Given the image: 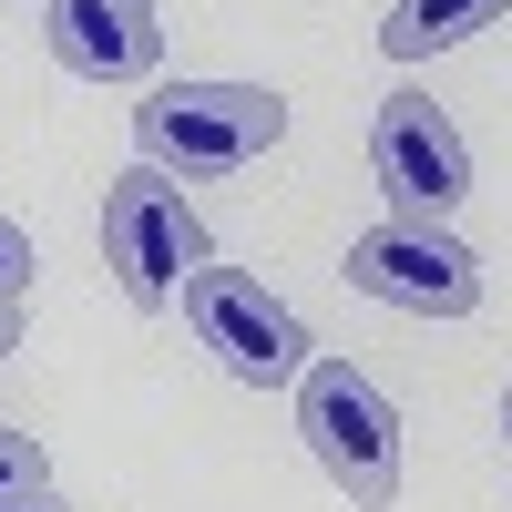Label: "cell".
<instances>
[{"instance_id": "cell-1", "label": "cell", "mask_w": 512, "mask_h": 512, "mask_svg": "<svg viewBox=\"0 0 512 512\" xmlns=\"http://www.w3.org/2000/svg\"><path fill=\"white\" fill-rule=\"evenodd\" d=\"M287 144V103L267 82H154L134 103V154L154 175H246Z\"/></svg>"}, {"instance_id": "cell-2", "label": "cell", "mask_w": 512, "mask_h": 512, "mask_svg": "<svg viewBox=\"0 0 512 512\" xmlns=\"http://www.w3.org/2000/svg\"><path fill=\"white\" fill-rule=\"evenodd\" d=\"M103 267H113V287L134 297V308H175L185 277L216 267V236H205V216L185 205L175 175L123 164V175L103 185Z\"/></svg>"}, {"instance_id": "cell-3", "label": "cell", "mask_w": 512, "mask_h": 512, "mask_svg": "<svg viewBox=\"0 0 512 512\" xmlns=\"http://www.w3.org/2000/svg\"><path fill=\"white\" fill-rule=\"evenodd\" d=\"M297 431H308V461L349 492V502H390L400 492V410L359 359H308L297 379Z\"/></svg>"}, {"instance_id": "cell-4", "label": "cell", "mask_w": 512, "mask_h": 512, "mask_svg": "<svg viewBox=\"0 0 512 512\" xmlns=\"http://www.w3.org/2000/svg\"><path fill=\"white\" fill-rule=\"evenodd\" d=\"M185 318H195L205 349H216V369L246 379V390H287V379H308V359H318L308 318H297L287 297H267V277H246V267H195L185 277Z\"/></svg>"}, {"instance_id": "cell-5", "label": "cell", "mask_w": 512, "mask_h": 512, "mask_svg": "<svg viewBox=\"0 0 512 512\" xmlns=\"http://www.w3.org/2000/svg\"><path fill=\"white\" fill-rule=\"evenodd\" d=\"M369 164H379V195H390L400 226H451L461 195H472V144L431 93H390L369 113Z\"/></svg>"}, {"instance_id": "cell-6", "label": "cell", "mask_w": 512, "mask_h": 512, "mask_svg": "<svg viewBox=\"0 0 512 512\" xmlns=\"http://www.w3.org/2000/svg\"><path fill=\"white\" fill-rule=\"evenodd\" d=\"M349 287L379 297V308H410V318H472L482 308V256L461 246L451 226H369L349 236Z\"/></svg>"}, {"instance_id": "cell-7", "label": "cell", "mask_w": 512, "mask_h": 512, "mask_svg": "<svg viewBox=\"0 0 512 512\" xmlns=\"http://www.w3.org/2000/svg\"><path fill=\"white\" fill-rule=\"evenodd\" d=\"M41 41H52V62L82 72V82H154V62H164L154 0H52V11H41Z\"/></svg>"}, {"instance_id": "cell-8", "label": "cell", "mask_w": 512, "mask_h": 512, "mask_svg": "<svg viewBox=\"0 0 512 512\" xmlns=\"http://www.w3.org/2000/svg\"><path fill=\"white\" fill-rule=\"evenodd\" d=\"M512 0H390V21H379V52L390 62H431V52H461L472 31H492Z\"/></svg>"}, {"instance_id": "cell-9", "label": "cell", "mask_w": 512, "mask_h": 512, "mask_svg": "<svg viewBox=\"0 0 512 512\" xmlns=\"http://www.w3.org/2000/svg\"><path fill=\"white\" fill-rule=\"evenodd\" d=\"M21 492H52V451H41V431L0 420V512H11Z\"/></svg>"}, {"instance_id": "cell-10", "label": "cell", "mask_w": 512, "mask_h": 512, "mask_svg": "<svg viewBox=\"0 0 512 512\" xmlns=\"http://www.w3.org/2000/svg\"><path fill=\"white\" fill-rule=\"evenodd\" d=\"M0 297H31V236H21V216H0Z\"/></svg>"}, {"instance_id": "cell-11", "label": "cell", "mask_w": 512, "mask_h": 512, "mask_svg": "<svg viewBox=\"0 0 512 512\" xmlns=\"http://www.w3.org/2000/svg\"><path fill=\"white\" fill-rule=\"evenodd\" d=\"M11 349H21V297H0V369H11Z\"/></svg>"}, {"instance_id": "cell-12", "label": "cell", "mask_w": 512, "mask_h": 512, "mask_svg": "<svg viewBox=\"0 0 512 512\" xmlns=\"http://www.w3.org/2000/svg\"><path fill=\"white\" fill-rule=\"evenodd\" d=\"M11 512H72V502H62V492H21Z\"/></svg>"}, {"instance_id": "cell-13", "label": "cell", "mask_w": 512, "mask_h": 512, "mask_svg": "<svg viewBox=\"0 0 512 512\" xmlns=\"http://www.w3.org/2000/svg\"><path fill=\"white\" fill-rule=\"evenodd\" d=\"M502 441H512V390H502Z\"/></svg>"}]
</instances>
